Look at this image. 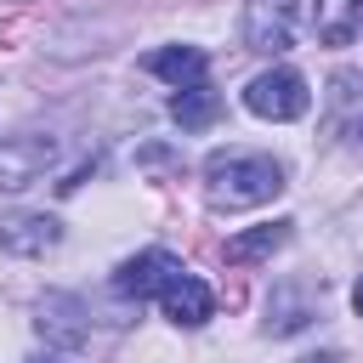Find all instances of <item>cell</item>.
<instances>
[{
  "label": "cell",
  "instance_id": "6da1fadb",
  "mask_svg": "<svg viewBox=\"0 0 363 363\" xmlns=\"http://www.w3.org/2000/svg\"><path fill=\"white\" fill-rule=\"evenodd\" d=\"M284 193V164L255 147H221L204 159V199L210 210H255Z\"/></svg>",
  "mask_w": 363,
  "mask_h": 363
},
{
  "label": "cell",
  "instance_id": "7a4b0ae2",
  "mask_svg": "<svg viewBox=\"0 0 363 363\" xmlns=\"http://www.w3.org/2000/svg\"><path fill=\"white\" fill-rule=\"evenodd\" d=\"M323 17V0H244V45L261 57L295 51L301 34H312Z\"/></svg>",
  "mask_w": 363,
  "mask_h": 363
},
{
  "label": "cell",
  "instance_id": "3957f363",
  "mask_svg": "<svg viewBox=\"0 0 363 363\" xmlns=\"http://www.w3.org/2000/svg\"><path fill=\"white\" fill-rule=\"evenodd\" d=\"M244 108L255 119H272V125H289L312 108V91H306V74L295 68H261L250 85H244Z\"/></svg>",
  "mask_w": 363,
  "mask_h": 363
},
{
  "label": "cell",
  "instance_id": "277c9868",
  "mask_svg": "<svg viewBox=\"0 0 363 363\" xmlns=\"http://www.w3.org/2000/svg\"><path fill=\"white\" fill-rule=\"evenodd\" d=\"M51 164H57V136H45V130H23V136L0 142V187L6 193L34 187Z\"/></svg>",
  "mask_w": 363,
  "mask_h": 363
},
{
  "label": "cell",
  "instance_id": "5b68a950",
  "mask_svg": "<svg viewBox=\"0 0 363 363\" xmlns=\"http://www.w3.org/2000/svg\"><path fill=\"white\" fill-rule=\"evenodd\" d=\"M34 329H40L45 346H57V352H85V346H91V312H85L74 295H45L40 312H34Z\"/></svg>",
  "mask_w": 363,
  "mask_h": 363
},
{
  "label": "cell",
  "instance_id": "8992f818",
  "mask_svg": "<svg viewBox=\"0 0 363 363\" xmlns=\"http://www.w3.org/2000/svg\"><path fill=\"white\" fill-rule=\"evenodd\" d=\"M176 272H187L170 250H142V255H130L119 272H113V295H125V301H159V289L176 278Z\"/></svg>",
  "mask_w": 363,
  "mask_h": 363
},
{
  "label": "cell",
  "instance_id": "52a82bcc",
  "mask_svg": "<svg viewBox=\"0 0 363 363\" xmlns=\"http://www.w3.org/2000/svg\"><path fill=\"white\" fill-rule=\"evenodd\" d=\"M159 312H164L176 329H199V323H210V318H216V295H210V284H204V278L176 272V278L159 289Z\"/></svg>",
  "mask_w": 363,
  "mask_h": 363
},
{
  "label": "cell",
  "instance_id": "ba28073f",
  "mask_svg": "<svg viewBox=\"0 0 363 363\" xmlns=\"http://www.w3.org/2000/svg\"><path fill=\"white\" fill-rule=\"evenodd\" d=\"M62 244V221L45 210H17L0 221V250L6 255H51Z\"/></svg>",
  "mask_w": 363,
  "mask_h": 363
},
{
  "label": "cell",
  "instance_id": "9c48e42d",
  "mask_svg": "<svg viewBox=\"0 0 363 363\" xmlns=\"http://www.w3.org/2000/svg\"><path fill=\"white\" fill-rule=\"evenodd\" d=\"M147 74H159L164 85H204V74H210V57H204V45H159L147 62H142Z\"/></svg>",
  "mask_w": 363,
  "mask_h": 363
},
{
  "label": "cell",
  "instance_id": "30bf717a",
  "mask_svg": "<svg viewBox=\"0 0 363 363\" xmlns=\"http://www.w3.org/2000/svg\"><path fill=\"white\" fill-rule=\"evenodd\" d=\"M289 233H295V221L244 227V233H233V238H227V261H233V267H255V261H272V255L289 244Z\"/></svg>",
  "mask_w": 363,
  "mask_h": 363
},
{
  "label": "cell",
  "instance_id": "8fae6325",
  "mask_svg": "<svg viewBox=\"0 0 363 363\" xmlns=\"http://www.w3.org/2000/svg\"><path fill=\"white\" fill-rule=\"evenodd\" d=\"M170 119H176L182 130H210V125L221 119V96H216L210 85H182V91L170 96Z\"/></svg>",
  "mask_w": 363,
  "mask_h": 363
},
{
  "label": "cell",
  "instance_id": "7c38bea8",
  "mask_svg": "<svg viewBox=\"0 0 363 363\" xmlns=\"http://www.w3.org/2000/svg\"><path fill=\"white\" fill-rule=\"evenodd\" d=\"M357 23H363V0H340L335 17H318V34H323L329 45H346V40L357 34Z\"/></svg>",
  "mask_w": 363,
  "mask_h": 363
},
{
  "label": "cell",
  "instance_id": "4fadbf2b",
  "mask_svg": "<svg viewBox=\"0 0 363 363\" xmlns=\"http://www.w3.org/2000/svg\"><path fill=\"white\" fill-rule=\"evenodd\" d=\"M352 312H357V318H363V278H357V284H352Z\"/></svg>",
  "mask_w": 363,
  "mask_h": 363
},
{
  "label": "cell",
  "instance_id": "5bb4252c",
  "mask_svg": "<svg viewBox=\"0 0 363 363\" xmlns=\"http://www.w3.org/2000/svg\"><path fill=\"white\" fill-rule=\"evenodd\" d=\"M357 142H363V119H357Z\"/></svg>",
  "mask_w": 363,
  "mask_h": 363
},
{
  "label": "cell",
  "instance_id": "9a60e30c",
  "mask_svg": "<svg viewBox=\"0 0 363 363\" xmlns=\"http://www.w3.org/2000/svg\"><path fill=\"white\" fill-rule=\"evenodd\" d=\"M40 363H45V357H40Z\"/></svg>",
  "mask_w": 363,
  "mask_h": 363
}]
</instances>
